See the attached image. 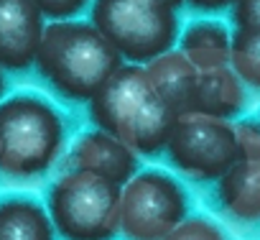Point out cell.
<instances>
[{"label": "cell", "mask_w": 260, "mask_h": 240, "mask_svg": "<svg viewBox=\"0 0 260 240\" xmlns=\"http://www.w3.org/2000/svg\"><path fill=\"white\" fill-rule=\"evenodd\" d=\"M156 3H161V6H166V8H171V11H179V8L184 6V0H156Z\"/></svg>", "instance_id": "obj_20"}, {"label": "cell", "mask_w": 260, "mask_h": 240, "mask_svg": "<svg viewBox=\"0 0 260 240\" xmlns=\"http://www.w3.org/2000/svg\"><path fill=\"white\" fill-rule=\"evenodd\" d=\"M230 69L247 89L260 92V31H232Z\"/></svg>", "instance_id": "obj_15"}, {"label": "cell", "mask_w": 260, "mask_h": 240, "mask_svg": "<svg viewBox=\"0 0 260 240\" xmlns=\"http://www.w3.org/2000/svg\"><path fill=\"white\" fill-rule=\"evenodd\" d=\"M164 240H227L222 227L202 215H189L176 230H171Z\"/></svg>", "instance_id": "obj_16"}, {"label": "cell", "mask_w": 260, "mask_h": 240, "mask_svg": "<svg viewBox=\"0 0 260 240\" xmlns=\"http://www.w3.org/2000/svg\"><path fill=\"white\" fill-rule=\"evenodd\" d=\"M0 240H56L46 207L26 194L0 199Z\"/></svg>", "instance_id": "obj_14"}, {"label": "cell", "mask_w": 260, "mask_h": 240, "mask_svg": "<svg viewBox=\"0 0 260 240\" xmlns=\"http://www.w3.org/2000/svg\"><path fill=\"white\" fill-rule=\"evenodd\" d=\"M89 117L97 131L133 154L156 156L164 154L179 115L153 89L143 67L122 64L89 100Z\"/></svg>", "instance_id": "obj_1"}, {"label": "cell", "mask_w": 260, "mask_h": 240, "mask_svg": "<svg viewBox=\"0 0 260 240\" xmlns=\"http://www.w3.org/2000/svg\"><path fill=\"white\" fill-rule=\"evenodd\" d=\"M232 3H237V0H232Z\"/></svg>", "instance_id": "obj_23"}, {"label": "cell", "mask_w": 260, "mask_h": 240, "mask_svg": "<svg viewBox=\"0 0 260 240\" xmlns=\"http://www.w3.org/2000/svg\"><path fill=\"white\" fill-rule=\"evenodd\" d=\"M122 64L110 41L82 18L46 23L34 59L39 77L72 102H89Z\"/></svg>", "instance_id": "obj_2"}, {"label": "cell", "mask_w": 260, "mask_h": 240, "mask_svg": "<svg viewBox=\"0 0 260 240\" xmlns=\"http://www.w3.org/2000/svg\"><path fill=\"white\" fill-rule=\"evenodd\" d=\"M143 69H146L153 89L164 97V102L176 115L189 112V105H191V95H194V84H197L199 72L189 64V59L179 49L166 51L164 56L148 62Z\"/></svg>", "instance_id": "obj_13"}, {"label": "cell", "mask_w": 260, "mask_h": 240, "mask_svg": "<svg viewBox=\"0 0 260 240\" xmlns=\"http://www.w3.org/2000/svg\"><path fill=\"white\" fill-rule=\"evenodd\" d=\"M179 51L189 59L197 72H209L219 67H230V49H232V31L222 21L199 18L191 21L179 34Z\"/></svg>", "instance_id": "obj_12"}, {"label": "cell", "mask_w": 260, "mask_h": 240, "mask_svg": "<svg viewBox=\"0 0 260 240\" xmlns=\"http://www.w3.org/2000/svg\"><path fill=\"white\" fill-rule=\"evenodd\" d=\"M232 23L242 31H260V0H237L232 3Z\"/></svg>", "instance_id": "obj_18"}, {"label": "cell", "mask_w": 260, "mask_h": 240, "mask_svg": "<svg viewBox=\"0 0 260 240\" xmlns=\"http://www.w3.org/2000/svg\"><path fill=\"white\" fill-rule=\"evenodd\" d=\"M44 31L46 18L31 0H0V69H31Z\"/></svg>", "instance_id": "obj_9"}, {"label": "cell", "mask_w": 260, "mask_h": 240, "mask_svg": "<svg viewBox=\"0 0 260 240\" xmlns=\"http://www.w3.org/2000/svg\"><path fill=\"white\" fill-rule=\"evenodd\" d=\"M257 128H260V120H257Z\"/></svg>", "instance_id": "obj_22"}, {"label": "cell", "mask_w": 260, "mask_h": 240, "mask_svg": "<svg viewBox=\"0 0 260 240\" xmlns=\"http://www.w3.org/2000/svg\"><path fill=\"white\" fill-rule=\"evenodd\" d=\"M189 217L184 184L158 169H141L120 187V235L125 240H164Z\"/></svg>", "instance_id": "obj_6"}, {"label": "cell", "mask_w": 260, "mask_h": 240, "mask_svg": "<svg viewBox=\"0 0 260 240\" xmlns=\"http://www.w3.org/2000/svg\"><path fill=\"white\" fill-rule=\"evenodd\" d=\"M39 8V13L51 23V21H72L82 11L92 6V0H31Z\"/></svg>", "instance_id": "obj_17"}, {"label": "cell", "mask_w": 260, "mask_h": 240, "mask_svg": "<svg viewBox=\"0 0 260 240\" xmlns=\"http://www.w3.org/2000/svg\"><path fill=\"white\" fill-rule=\"evenodd\" d=\"M164 154L181 174L197 182H217L237 159V128L230 120L181 112Z\"/></svg>", "instance_id": "obj_7"}, {"label": "cell", "mask_w": 260, "mask_h": 240, "mask_svg": "<svg viewBox=\"0 0 260 240\" xmlns=\"http://www.w3.org/2000/svg\"><path fill=\"white\" fill-rule=\"evenodd\" d=\"M89 23L125 64L146 67L179 41V13L156 0H92Z\"/></svg>", "instance_id": "obj_4"}, {"label": "cell", "mask_w": 260, "mask_h": 240, "mask_svg": "<svg viewBox=\"0 0 260 240\" xmlns=\"http://www.w3.org/2000/svg\"><path fill=\"white\" fill-rule=\"evenodd\" d=\"M245 105H247V87L237 79V74L230 67L199 72L189 112H199V115H209L232 123V117H237L245 110Z\"/></svg>", "instance_id": "obj_11"}, {"label": "cell", "mask_w": 260, "mask_h": 240, "mask_svg": "<svg viewBox=\"0 0 260 240\" xmlns=\"http://www.w3.org/2000/svg\"><path fill=\"white\" fill-rule=\"evenodd\" d=\"M46 215L61 240H115L120 235V187L89 171L67 169L49 189Z\"/></svg>", "instance_id": "obj_5"}, {"label": "cell", "mask_w": 260, "mask_h": 240, "mask_svg": "<svg viewBox=\"0 0 260 240\" xmlns=\"http://www.w3.org/2000/svg\"><path fill=\"white\" fill-rule=\"evenodd\" d=\"M67 169L89 171L115 187H122L136 171H141V159L125 143L92 128L74 141L69 159H67Z\"/></svg>", "instance_id": "obj_10"}, {"label": "cell", "mask_w": 260, "mask_h": 240, "mask_svg": "<svg viewBox=\"0 0 260 240\" xmlns=\"http://www.w3.org/2000/svg\"><path fill=\"white\" fill-rule=\"evenodd\" d=\"M64 112L36 92L0 100V174L31 179L46 174L64 154Z\"/></svg>", "instance_id": "obj_3"}, {"label": "cell", "mask_w": 260, "mask_h": 240, "mask_svg": "<svg viewBox=\"0 0 260 240\" xmlns=\"http://www.w3.org/2000/svg\"><path fill=\"white\" fill-rule=\"evenodd\" d=\"M6 89H8V82H6V72L0 69V100H6Z\"/></svg>", "instance_id": "obj_21"}, {"label": "cell", "mask_w": 260, "mask_h": 240, "mask_svg": "<svg viewBox=\"0 0 260 240\" xmlns=\"http://www.w3.org/2000/svg\"><path fill=\"white\" fill-rule=\"evenodd\" d=\"M184 3L202 13H217V11L232 8V0H184Z\"/></svg>", "instance_id": "obj_19"}, {"label": "cell", "mask_w": 260, "mask_h": 240, "mask_svg": "<svg viewBox=\"0 0 260 240\" xmlns=\"http://www.w3.org/2000/svg\"><path fill=\"white\" fill-rule=\"evenodd\" d=\"M237 159L217 179L219 207L240 222H260V128L237 123Z\"/></svg>", "instance_id": "obj_8"}]
</instances>
